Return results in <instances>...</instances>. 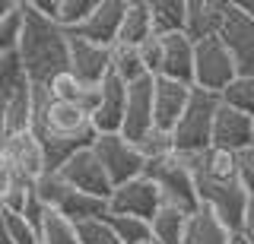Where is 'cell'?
<instances>
[{
	"label": "cell",
	"mask_w": 254,
	"mask_h": 244,
	"mask_svg": "<svg viewBox=\"0 0 254 244\" xmlns=\"http://www.w3.org/2000/svg\"><path fill=\"white\" fill-rule=\"evenodd\" d=\"M67 42L70 35L58 22L38 16L22 0V35L16 54H19V64L32 86H48L54 76L67 73Z\"/></svg>",
	"instance_id": "cell-1"
},
{
	"label": "cell",
	"mask_w": 254,
	"mask_h": 244,
	"mask_svg": "<svg viewBox=\"0 0 254 244\" xmlns=\"http://www.w3.org/2000/svg\"><path fill=\"white\" fill-rule=\"evenodd\" d=\"M219 108V96L190 86V98L185 114L172 127V152L175 155H197L210 149V130H213V114Z\"/></svg>",
	"instance_id": "cell-2"
},
{
	"label": "cell",
	"mask_w": 254,
	"mask_h": 244,
	"mask_svg": "<svg viewBox=\"0 0 254 244\" xmlns=\"http://www.w3.org/2000/svg\"><path fill=\"white\" fill-rule=\"evenodd\" d=\"M32 191H35V196L45 203V209H54L58 216L70 219L73 225L102 219L108 212V203L105 200L73 191L70 184H64V181H61L58 171H45L38 181H32Z\"/></svg>",
	"instance_id": "cell-3"
},
{
	"label": "cell",
	"mask_w": 254,
	"mask_h": 244,
	"mask_svg": "<svg viewBox=\"0 0 254 244\" xmlns=\"http://www.w3.org/2000/svg\"><path fill=\"white\" fill-rule=\"evenodd\" d=\"M143 178L153 181V187L162 196V206L181 209V212H194L200 203H197V187H194V175L185 165L181 155H162V159H153L143 165Z\"/></svg>",
	"instance_id": "cell-4"
},
{
	"label": "cell",
	"mask_w": 254,
	"mask_h": 244,
	"mask_svg": "<svg viewBox=\"0 0 254 244\" xmlns=\"http://www.w3.org/2000/svg\"><path fill=\"white\" fill-rule=\"evenodd\" d=\"M92 155L99 159L102 171L108 175L111 187L118 184H127V181L140 178L143 175V155L140 149L130 143V140H124L121 133H102V137L92 140Z\"/></svg>",
	"instance_id": "cell-5"
},
{
	"label": "cell",
	"mask_w": 254,
	"mask_h": 244,
	"mask_svg": "<svg viewBox=\"0 0 254 244\" xmlns=\"http://www.w3.org/2000/svg\"><path fill=\"white\" fill-rule=\"evenodd\" d=\"M216 38L229 51V57H232L235 76H254V19H248L238 10L235 0H226L222 29Z\"/></svg>",
	"instance_id": "cell-6"
},
{
	"label": "cell",
	"mask_w": 254,
	"mask_h": 244,
	"mask_svg": "<svg viewBox=\"0 0 254 244\" xmlns=\"http://www.w3.org/2000/svg\"><path fill=\"white\" fill-rule=\"evenodd\" d=\"M194 187H197V203L203 209H210L229 232H242L248 194L238 181H194Z\"/></svg>",
	"instance_id": "cell-7"
},
{
	"label": "cell",
	"mask_w": 254,
	"mask_h": 244,
	"mask_svg": "<svg viewBox=\"0 0 254 244\" xmlns=\"http://www.w3.org/2000/svg\"><path fill=\"white\" fill-rule=\"evenodd\" d=\"M232 80H235V67L219 38L194 42V76H190V86L219 96Z\"/></svg>",
	"instance_id": "cell-8"
},
{
	"label": "cell",
	"mask_w": 254,
	"mask_h": 244,
	"mask_svg": "<svg viewBox=\"0 0 254 244\" xmlns=\"http://www.w3.org/2000/svg\"><path fill=\"white\" fill-rule=\"evenodd\" d=\"M159 209H162V196L153 187V181H146L143 175L127 181V184L111 187L108 194V212H115V216H133L149 222Z\"/></svg>",
	"instance_id": "cell-9"
},
{
	"label": "cell",
	"mask_w": 254,
	"mask_h": 244,
	"mask_svg": "<svg viewBox=\"0 0 254 244\" xmlns=\"http://www.w3.org/2000/svg\"><path fill=\"white\" fill-rule=\"evenodd\" d=\"M58 175H61L64 184H70L73 191L89 194V196H99V200L108 203L111 181H108L105 171H102L99 159L92 155V146H89V149H79L76 155H70V159L58 168Z\"/></svg>",
	"instance_id": "cell-10"
},
{
	"label": "cell",
	"mask_w": 254,
	"mask_h": 244,
	"mask_svg": "<svg viewBox=\"0 0 254 244\" xmlns=\"http://www.w3.org/2000/svg\"><path fill=\"white\" fill-rule=\"evenodd\" d=\"M124 6H127V0H99L95 10L67 35L83 38V42L99 45V48H111V45L118 42V29H121V19H124Z\"/></svg>",
	"instance_id": "cell-11"
},
{
	"label": "cell",
	"mask_w": 254,
	"mask_h": 244,
	"mask_svg": "<svg viewBox=\"0 0 254 244\" xmlns=\"http://www.w3.org/2000/svg\"><path fill=\"white\" fill-rule=\"evenodd\" d=\"M67 73L73 76L79 86L95 89V86L108 76V48H99V45H89V42H83V38L70 35V42H67Z\"/></svg>",
	"instance_id": "cell-12"
},
{
	"label": "cell",
	"mask_w": 254,
	"mask_h": 244,
	"mask_svg": "<svg viewBox=\"0 0 254 244\" xmlns=\"http://www.w3.org/2000/svg\"><path fill=\"white\" fill-rule=\"evenodd\" d=\"M124 98H127V86L115 76H105L95 89V108L89 114L95 137L102 133H121V121H124Z\"/></svg>",
	"instance_id": "cell-13"
},
{
	"label": "cell",
	"mask_w": 254,
	"mask_h": 244,
	"mask_svg": "<svg viewBox=\"0 0 254 244\" xmlns=\"http://www.w3.org/2000/svg\"><path fill=\"white\" fill-rule=\"evenodd\" d=\"M153 130V80H140L127 86L124 98V121H121V137L137 143L140 137Z\"/></svg>",
	"instance_id": "cell-14"
},
{
	"label": "cell",
	"mask_w": 254,
	"mask_h": 244,
	"mask_svg": "<svg viewBox=\"0 0 254 244\" xmlns=\"http://www.w3.org/2000/svg\"><path fill=\"white\" fill-rule=\"evenodd\" d=\"M0 149H3V155L10 159L13 171L19 178H26L29 184L45 175V152H42V143L35 140L32 130H19V133L3 137L0 140Z\"/></svg>",
	"instance_id": "cell-15"
},
{
	"label": "cell",
	"mask_w": 254,
	"mask_h": 244,
	"mask_svg": "<svg viewBox=\"0 0 254 244\" xmlns=\"http://www.w3.org/2000/svg\"><path fill=\"white\" fill-rule=\"evenodd\" d=\"M254 143L251 140V117L232 111V108L219 105L216 114H213V130H210V146L222 149V152L235 155L242 149H248Z\"/></svg>",
	"instance_id": "cell-16"
},
{
	"label": "cell",
	"mask_w": 254,
	"mask_h": 244,
	"mask_svg": "<svg viewBox=\"0 0 254 244\" xmlns=\"http://www.w3.org/2000/svg\"><path fill=\"white\" fill-rule=\"evenodd\" d=\"M188 98H190V86L156 76L153 80V127L172 133V127L178 124V117L188 108Z\"/></svg>",
	"instance_id": "cell-17"
},
{
	"label": "cell",
	"mask_w": 254,
	"mask_h": 244,
	"mask_svg": "<svg viewBox=\"0 0 254 244\" xmlns=\"http://www.w3.org/2000/svg\"><path fill=\"white\" fill-rule=\"evenodd\" d=\"M159 76L190 86V76H194V42H188L181 32L159 38Z\"/></svg>",
	"instance_id": "cell-18"
},
{
	"label": "cell",
	"mask_w": 254,
	"mask_h": 244,
	"mask_svg": "<svg viewBox=\"0 0 254 244\" xmlns=\"http://www.w3.org/2000/svg\"><path fill=\"white\" fill-rule=\"evenodd\" d=\"M222 10H226V0H185V29H181V35L188 42L216 38L222 29Z\"/></svg>",
	"instance_id": "cell-19"
},
{
	"label": "cell",
	"mask_w": 254,
	"mask_h": 244,
	"mask_svg": "<svg viewBox=\"0 0 254 244\" xmlns=\"http://www.w3.org/2000/svg\"><path fill=\"white\" fill-rule=\"evenodd\" d=\"M229 241H232V232H229V228L222 225L210 209L197 206L188 216L181 244H229Z\"/></svg>",
	"instance_id": "cell-20"
},
{
	"label": "cell",
	"mask_w": 254,
	"mask_h": 244,
	"mask_svg": "<svg viewBox=\"0 0 254 244\" xmlns=\"http://www.w3.org/2000/svg\"><path fill=\"white\" fill-rule=\"evenodd\" d=\"M146 38H153V26H149V3H146V0H127L124 19H121V29H118V42L115 45L140 48Z\"/></svg>",
	"instance_id": "cell-21"
},
{
	"label": "cell",
	"mask_w": 254,
	"mask_h": 244,
	"mask_svg": "<svg viewBox=\"0 0 254 244\" xmlns=\"http://www.w3.org/2000/svg\"><path fill=\"white\" fill-rule=\"evenodd\" d=\"M149 3V26L156 38L178 35L185 29V0H146Z\"/></svg>",
	"instance_id": "cell-22"
},
{
	"label": "cell",
	"mask_w": 254,
	"mask_h": 244,
	"mask_svg": "<svg viewBox=\"0 0 254 244\" xmlns=\"http://www.w3.org/2000/svg\"><path fill=\"white\" fill-rule=\"evenodd\" d=\"M108 73L115 76V80H121L124 86L146 80L140 51L130 48V45H111V48H108Z\"/></svg>",
	"instance_id": "cell-23"
},
{
	"label": "cell",
	"mask_w": 254,
	"mask_h": 244,
	"mask_svg": "<svg viewBox=\"0 0 254 244\" xmlns=\"http://www.w3.org/2000/svg\"><path fill=\"white\" fill-rule=\"evenodd\" d=\"M185 222H188V212L162 206L149 219V241L153 244H181V238H185Z\"/></svg>",
	"instance_id": "cell-24"
},
{
	"label": "cell",
	"mask_w": 254,
	"mask_h": 244,
	"mask_svg": "<svg viewBox=\"0 0 254 244\" xmlns=\"http://www.w3.org/2000/svg\"><path fill=\"white\" fill-rule=\"evenodd\" d=\"M219 105L232 108V111L245 114V117H254V76H235L219 92Z\"/></svg>",
	"instance_id": "cell-25"
},
{
	"label": "cell",
	"mask_w": 254,
	"mask_h": 244,
	"mask_svg": "<svg viewBox=\"0 0 254 244\" xmlns=\"http://www.w3.org/2000/svg\"><path fill=\"white\" fill-rule=\"evenodd\" d=\"M38 244H79L76 225L58 216L54 209H48L42 216V225H38Z\"/></svg>",
	"instance_id": "cell-26"
},
{
	"label": "cell",
	"mask_w": 254,
	"mask_h": 244,
	"mask_svg": "<svg viewBox=\"0 0 254 244\" xmlns=\"http://www.w3.org/2000/svg\"><path fill=\"white\" fill-rule=\"evenodd\" d=\"M102 222L115 232V238L121 241V244H143V241H149V222H143V219L105 212V216H102Z\"/></svg>",
	"instance_id": "cell-27"
},
{
	"label": "cell",
	"mask_w": 254,
	"mask_h": 244,
	"mask_svg": "<svg viewBox=\"0 0 254 244\" xmlns=\"http://www.w3.org/2000/svg\"><path fill=\"white\" fill-rule=\"evenodd\" d=\"M95 3H99V0H61L58 19H54V22H58L64 32H73L79 22H83V19L95 10Z\"/></svg>",
	"instance_id": "cell-28"
},
{
	"label": "cell",
	"mask_w": 254,
	"mask_h": 244,
	"mask_svg": "<svg viewBox=\"0 0 254 244\" xmlns=\"http://www.w3.org/2000/svg\"><path fill=\"white\" fill-rule=\"evenodd\" d=\"M19 35H22V0L16 3L13 13H6V16L0 19V57L16 51V45H19Z\"/></svg>",
	"instance_id": "cell-29"
},
{
	"label": "cell",
	"mask_w": 254,
	"mask_h": 244,
	"mask_svg": "<svg viewBox=\"0 0 254 244\" xmlns=\"http://www.w3.org/2000/svg\"><path fill=\"white\" fill-rule=\"evenodd\" d=\"M140 149V155H143V162H153V159H162V155H172V137L165 130H149L146 137H140L137 143H133Z\"/></svg>",
	"instance_id": "cell-30"
},
{
	"label": "cell",
	"mask_w": 254,
	"mask_h": 244,
	"mask_svg": "<svg viewBox=\"0 0 254 244\" xmlns=\"http://www.w3.org/2000/svg\"><path fill=\"white\" fill-rule=\"evenodd\" d=\"M76 238H79V244H121L115 238V232H111L102 219H92V222L76 225Z\"/></svg>",
	"instance_id": "cell-31"
},
{
	"label": "cell",
	"mask_w": 254,
	"mask_h": 244,
	"mask_svg": "<svg viewBox=\"0 0 254 244\" xmlns=\"http://www.w3.org/2000/svg\"><path fill=\"white\" fill-rule=\"evenodd\" d=\"M235 181L245 187V194H254V143L235 152Z\"/></svg>",
	"instance_id": "cell-32"
},
{
	"label": "cell",
	"mask_w": 254,
	"mask_h": 244,
	"mask_svg": "<svg viewBox=\"0 0 254 244\" xmlns=\"http://www.w3.org/2000/svg\"><path fill=\"white\" fill-rule=\"evenodd\" d=\"M0 212H3V209H0ZM3 222H6V232H10L13 244H38L35 228H32L22 216H16V212H3Z\"/></svg>",
	"instance_id": "cell-33"
},
{
	"label": "cell",
	"mask_w": 254,
	"mask_h": 244,
	"mask_svg": "<svg viewBox=\"0 0 254 244\" xmlns=\"http://www.w3.org/2000/svg\"><path fill=\"white\" fill-rule=\"evenodd\" d=\"M140 60H143V70H146V76L149 80H156L159 76V38H146V42L140 45Z\"/></svg>",
	"instance_id": "cell-34"
},
{
	"label": "cell",
	"mask_w": 254,
	"mask_h": 244,
	"mask_svg": "<svg viewBox=\"0 0 254 244\" xmlns=\"http://www.w3.org/2000/svg\"><path fill=\"white\" fill-rule=\"evenodd\" d=\"M16 184H29V181L16 175V171H13V165H10V159H6V155H3V149H0V200H3V196L10 194Z\"/></svg>",
	"instance_id": "cell-35"
},
{
	"label": "cell",
	"mask_w": 254,
	"mask_h": 244,
	"mask_svg": "<svg viewBox=\"0 0 254 244\" xmlns=\"http://www.w3.org/2000/svg\"><path fill=\"white\" fill-rule=\"evenodd\" d=\"M45 212H48V209H45V203L35 196V191H29V196H26V206H22L19 216L26 219V222H29L32 228H35V235H38V225H42V216H45Z\"/></svg>",
	"instance_id": "cell-36"
},
{
	"label": "cell",
	"mask_w": 254,
	"mask_h": 244,
	"mask_svg": "<svg viewBox=\"0 0 254 244\" xmlns=\"http://www.w3.org/2000/svg\"><path fill=\"white\" fill-rule=\"evenodd\" d=\"M242 232L254 235V194H248V203H245V222H242Z\"/></svg>",
	"instance_id": "cell-37"
},
{
	"label": "cell",
	"mask_w": 254,
	"mask_h": 244,
	"mask_svg": "<svg viewBox=\"0 0 254 244\" xmlns=\"http://www.w3.org/2000/svg\"><path fill=\"white\" fill-rule=\"evenodd\" d=\"M238 10H242L245 13V16H248V19H254V0H238Z\"/></svg>",
	"instance_id": "cell-38"
},
{
	"label": "cell",
	"mask_w": 254,
	"mask_h": 244,
	"mask_svg": "<svg viewBox=\"0 0 254 244\" xmlns=\"http://www.w3.org/2000/svg\"><path fill=\"white\" fill-rule=\"evenodd\" d=\"M16 3H19V0H0V19H3L6 13H13V10H16Z\"/></svg>",
	"instance_id": "cell-39"
},
{
	"label": "cell",
	"mask_w": 254,
	"mask_h": 244,
	"mask_svg": "<svg viewBox=\"0 0 254 244\" xmlns=\"http://www.w3.org/2000/svg\"><path fill=\"white\" fill-rule=\"evenodd\" d=\"M0 244H13L10 232H6V222H3V212H0Z\"/></svg>",
	"instance_id": "cell-40"
},
{
	"label": "cell",
	"mask_w": 254,
	"mask_h": 244,
	"mask_svg": "<svg viewBox=\"0 0 254 244\" xmlns=\"http://www.w3.org/2000/svg\"><path fill=\"white\" fill-rule=\"evenodd\" d=\"M251 140H254V117H251Z\"/></svg>",
	"instance_id": "cell-41"
},
{
	"label": "cell",
	"mask_w": 254,
	"mask_h": 244,
	"mask_svg": "<svg viewBox=\"0 0 254 244\" xmlns=\"http://www.w3.org/2000/svg\"><path fill=\"white\" fill-rule=\"evenodd\" d=\"M245 235H248V232H245ZM248 244H254V235H248Z\"/></svg>",
	"instance_id": "cell-42"
},
{
	"label": "cell",
	"mask_w": 254,
	"mask_h": 244,
	"mask_svg": "<svg viewBox=\"0 0 254 244\" xmlns=\"http://www.w3.org/2000/svg\"><path fill=\"white\" fill-rule=\"evenodd\" d=\"M143 244H153V241H143Z\"/></svg>",
	"instance_id": "cell-43"
}]
</instances>
